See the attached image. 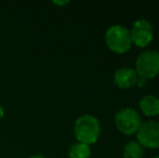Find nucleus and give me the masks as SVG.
I'll return each mask as SVG.
<instances>
[{"label":"nucleus","mask_w":159,"mask_h":158,"mask_svg":"<svg viewBox=\"0 0 159 158\" xmlns=\"http://www.w3.org/2000/svg\"><path fill=\"white\" fill-rule=\"evenodd\" d=\"M105 42L114 53L125 54L132 47L130 30L120 24L111 26L105 33Z\"/></svg>","instance_id":"obj_2"},{"label":"nucleus","mask_w":159,"mask_h":158,"mask_svg":"<svg viewBox=\"0 0 159 158\" xmlns=\"http://www.w3.org/2000/svg\"><path fill=\"white\" fill-rule=\"evenodd\" d=\"M135 72L139 77L148 80L159 74V52L157 50H146L138 55L135 61Z\"/></svg>","instance_id":"obj_3"},{"label":"nucleus","mask_w":159,"mask_h":158,"mask_svg":"<svg viewBox=\"0 0 159 158\" xmlns=\"http://www.w3.org/2000/svg\"><path fill=\"white\" fill-rule=\"evenodd\" d=\"M154 158H159V156H156V157H154Z\"/></svg>","instance_id":"obj_15"},{"label":"nucleus","mask_w":159,"mask_h":158,"mask_svg":"<svg viewBox=\"0 0 159 158\" xmlns=\"http://www.w3.org/2000/svg\"><path fill=\"white\" fill-rule=\"evenodd\" d=\"M147 84V80L142 78V77H138V80H136V86L139 87V88H143L144 86H146Z\"/></svg>","instance_id":"obj_11"},{"label":"nucleus","mask_w":159,"mask_h":158,"mask_svg":"<svg viewBox=\"0 0 159 158\" xmlns=\"http://www.w3.org/2000/svg\"><path fill=\"white\" fill-rule=\"evenodd\" d=\"M122 155L124 158H143L144 148L138 141H130L125 145Z\"/></svg>","instance_id":"obj_9"},{"label":"nucleus","mask_w":159,"mask_h":158,"mask_svg":"<svg viewBox=\"0 0 159 158\" xmlns=\"http://www.w3.org/2000/svg\"><path fill=\"white\" fill-rule=\"evenodd\" d=\"M91 156V148L89 145L84 143H74L69 147L68 157L69 158H89Z\"/></svg>","instance_id":"obj_10"},{"label":"nucleus","mask_w":159,"mask_h":158,"mask_svg":"<svg viewBox=\"0 0 159 158\" xmlns=\"http://www.w3.org/2000/svg\"><path fill=\"white\" fill-rule=\"evenodd\" d=\"M28 158H48V157L43 156V155H33V156H30Z\"/></svg>","instance_id":"obj_14"},{"label":"nucleus","mask_w":159,"mask_h":158,"mask_svg":"<svg viewBox=\"0 0 159 158\" xmlns=\"http://www.w3.org/2000/svg\"><path fill=\"white\" fill-rule=\"evenodd\" d=\"M138 74L132 67H120L114 74L113 81L115 86L119 89H131L136 86Z\"/></svg>","instance_id":"obj_7"},{"label":"nucleus","mask_w":159,"mask_h":158,"mask_svg":"<svg viewBox=\"0 0 159 158\" xmlns=\"http://www.w3.org/2000/svg\"><path fill=\"white\" fill-rule=\"evenodd\" d=\"M135 135L138 142L143 147L157 150L159 148V121L157 120L143 121Z\"/></svg>","instance_id":"obj_5"},{"label":"nucleus","mask_w":159,"mask_h":158,"mask_svg":"<svg viewBox=\"0 0 159 158\" xmlns=\"http://www.w3.org/2000/svg\"><path fill=\"white\" fill-rule=\"evenodd\" d=\"M132 44L138 48H146L154 39V29L152 24L145 19H139L133 22L130 29Z\"/></svg>","instance_id":"obj_6"},{"label":"nucleus","mask_w":159,"mask_h":158,"mask_svg":"<svg viewBox=\"0 0 159 158\" xmlns=\"http://www.w3.org/2000/svg\"><path fill=\"white\" fill-rule=\"evenodd\" d=\"M74 133L78 142L90 146L98 142L101 134V124L93 115H82L78 117L74 126Z\"/></svg>","instance_id":"obj_1"},{"label":"nucleus","mask_w":159,"mask_h":158,"mask_svg":"<svg viewBox=\"0 0 159 158\" xmlns=\"http://www.w3.org/2000/svg\"><path fill=\"white\" fill-rule=\"evenodd\" d=\"M3 116H4V110H3V107L0 105V120L3 118Z\"/></svg>","instance_id":"obj_13"},{"label":"nucleus","mask_w":159,"mask_h":158,"mask_svg":"<svg viewBox=\"0 0 159 158\" xmlns=\"http://www.w3.org/2000/svg\"><path fill=\"white\" fill-rule=\"evenodd\" d=\"M140 110L145 116L155 117L159 116V97L153 94L143 97L139 102Z\"/></svg>","instance_id":"obj_8"},{"label":"nucleus","mask_w":159,"mask_h":158,"mask_svg":"<svg viewBox=\"0 0 159 158\" xmlns=\"http://www.w3.org/2000/svg\"><path fill=\"white\" fill-rule=\"evenodd\" d=\"M69 3V1H67V0H65V1H53V4H57V6H65V4Z\"/></svg>","instance_id":"obj_12"},{"label":"nucleus","mask_w":159,"mask_h":158,"mask_svg":"<svg viewBox=\"0 0 159 158\" xmlns=\"http://www.w3.org/2000/svg\"><path fill=\"white\" fill-rule=\"evenodd\" d=\"M115 126L119 132L125 135L136 134L142 124V118L138 111L131 107H124L119 110L114 117Z\"/></svg>","instance_id":"obj_4"}]
</instances>
